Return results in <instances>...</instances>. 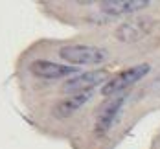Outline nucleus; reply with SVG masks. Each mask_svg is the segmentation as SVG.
<instances>
[{
    "label": "nucleus",
    "instance_id": "obj_1",
    "mask_svg": "<svg viewBox=\"0 0 160 149\" xmlns=\"http://www.w3.org/2000/svg\"><path fill=\"white\" fill-rule=\"evenodd\" d=\"M59 57L64 65L70 66H99L109 57V52L96 44H83V42H68L59 48Z\"/></svg>",
    "mask_w": 160,
    "mask_h": 149
},
{
    "label": "nucleus",
    "instance_id": "obj_2",
    "mask_svg": "<svg viewBox=\"0 0 160 149\" xmlns=\"http://www.w3.org/2000/svg\"><path fill=\"white\" fill-rule=\"evenodd\" d=\"M149 72H151V65H149V63H140V65L123 68L122 72L114 74L111 79L101 87V94H103L105 98L120 96V94H123L127 88H131L132 85H136L140 79H144Z\"/></svg>",
    "mask_w": 160,
    "mask_h": 149
},
{
    "label": "nucleus",
    "instance_id": "obj_3",
    "mask_svg": "<svg viewBox=\"0 0 160 149\" xmlns=\"http://www.w3.org/2000/svg\"><path fill=\"white\" fill-rule=\"evenodd\" d=\"M111 72L107 68H94V70H87V72H79L74 77L66 79L61 87V92L66 96L72 94H81V92H94L96 87H103L109 81Z\"/></svg>",
    "mask_w": 160,
    "mask_h": 149
},
{
    "label": "nucleus",
    "instance_id": "obj_4",
    "mask_svg": "<svg viewBox=\"0 0 160 149\" xmlns=\"http://www.w3.org/2000/svg\"><path fill=\"white\" fill-rule=\"evenodd\" d=\"M28 70L33 77L42 81H59V79H70L76 74H79V68L63 63H55L50 59H35L28 65Z\"/></svg>",
    "mask_w": 160,
    "mask_h": 149
},
{
    "label": "nucleus",
    "instance_id": "obj_5",
    "mask_svg": "<svg viewBox=\"0 0 160 149\" xmlns=\"http://www.w3.org/2000/svg\"><path fill=\"white\" fill-rule=\"evenodd\" d=\"M125 101H127V96L120 94V96H114V98H107L101 103V107L96 111V118H94V132L98 136H103V134H107L111 131V127L118 120Z\"/></svg>",
    "mask_w": 160,
    "mask_h": 149
},
{
    "label": "nucleus",
    "instance_id": "obj_6",
    "mask_svg": "<svg viewBox=\"0 0 160 149\" xmlns=\"http://www.w3.org/2000/svg\"><path fill=\"white\" fill-rule=\"evenodd\" d=\"M94 98V92H81V94H72V96H66V98L59 99L55 105H53V116L57 120H66V118H72L79 109H83L90 99Z\"/></svg>",
    "mask_w": 160,
    "mask_h": 149
},
{
    "label": "nucleus",
    "instance_id": "obj_7",
    "mask_svg": "<svg viewBox=\"0 0 160 149\" xmlns=\"http://www.w3.org/2000/svg\"><path fill=\"white\" fill-rule=\"evenodd\" d=\"M147 6H149V0H105V2L98 4L101 13L112 17L132 15V13L145 9Z\"/></svg>",
    "mask_w": 160,
    "mask_h": 149
},
{
    "label": "nucleus",
    "instance_id": "obj_8",
    "mask_svg": "<svg viewBox=\"0 0 160 149\" xmlns=\"http://www.w3.org/2000/svg\"><path fill=\"white\" fill-rule=\"evenodd\" d=\"M142 22L140 20H136V22H125V24H122L120 28H118V39L120 41H123V42H131V41H138L142 35H144V30H142V26H140Z\"/></svg>",
    "mask_w": 160,
    "mask_h": 149
}]
</instances>
